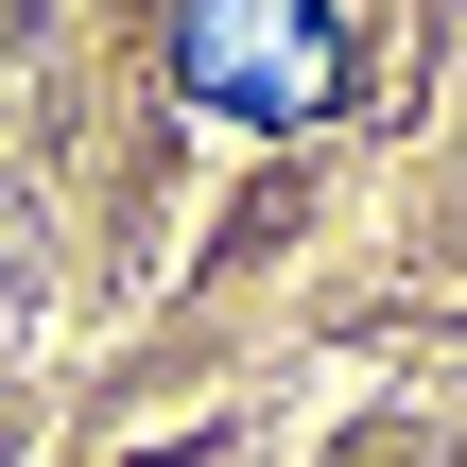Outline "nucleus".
<instances>
[{
	"instance_id": "nucleus-1",
	"label": "nucleus",
	"mask_w": 467,
	"mask_h": 467,
	"mask_svg": "<svg viewBox=\"0 0 467 467\" xmlns=\"http://www.w3.org/2000/svg\"><path fill=\"white\" fill-rule=\"evenodd\" d=\"M347 17L329 0H173V87L208 104V121H260V139H295V121H329L347 104Z\"/></svg>"
}]
</instances>
